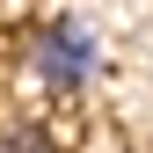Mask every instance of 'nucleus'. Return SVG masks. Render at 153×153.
<instances>
[{"instance_id":"f03ea898","label":"nucleus","mask_w":153,"mask_h":153,"mask_svg":"<svg viewBox=\"0 0 153 153\" xmlns=\"http://www.w3.org/2000/svg\"><path fill=\"white\" fill-rule=\"evenodd\" d=\"M0 153H59V139L44 124H15V131H0Z\"/></svg>"},{"instance_id":"f257e3e1","label":"nucleus","mask_w":153,"mask_h":153,"mask_svg":"<svg viewBox=\"0 0 153 153\" xmlns=\"http://www.w3.org/2000/svg\"><path fill=\"white\" fill-rule=\"evenodd\" d=\"M29 66H36V80L51 95H73V88H88L102 73V51H95V36L80 22H44L29 36Z\"/></svg>"}]
</instances>
